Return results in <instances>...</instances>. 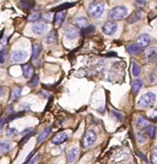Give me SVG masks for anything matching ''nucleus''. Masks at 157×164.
<instances>
[{"instance_id":"1","label":"nucleus","mask_w":157,"mask_h":164,"mask_svg":"<svg viewBox=\"0 0 157 164\" xmlns=\"http://www.w3.org/2000/svg\"><path fill=\"white\" fill-rule=\"evenodd\" d=\"M105 3L103 2H93L88 8V15L93 18H98L104 12Z\"/></svg>"},{"instance_id":"2","label":"nucleus","mask_w":157,"mask_h":164,"mask_svg":"<svg viewBox=\"0 0 157 164\" xmlns=\"http://www.w3.org/2000/svg\"><path fill=\"white\" fill-rule=\"evenodd\" d=\"M128 15V9L124 6H119L112 8L109 12V18L113 21H120Z\"/></svg>"},{"instance_id":"3","label":"nucleus","mask_w":157,"mask_h":164,"mask_svg":"<svg viewBox=\"0 0 157 164\" xmlns=\"http://www.w3.org/2000/svg\"><path fill=\"white\" fill-rule=\"evenodd\" d=\"M155 95L152 92H147L142 95L137 101V105L140 108H147L154 104Z\"/></svg>"},{"instance_id":"4","label":"nucleus","mask_w":157,"mask_h":164,"mask_svg":"<svg viewBox=\"0 0 157 164\" xmlns=\"http://www.w3.org/2000/svg\"><path fill=\"white\" fill-rule=\"evenodd\" d=\"M96 134L93 129H89L86 131L85 135L83 138V146L84 148H88L96 141Z\"/></svg>"},{"instance_id":"5","label":"nucleus","mask_w":157,"mask_h":164,"mask_svg":"<svg viewBox=\"0 0 157 164\" xmlns=\"http://www.w3.org/2000/svg\"><path fill=\"white\" fill-rule=\"evenodd\" d=\"M117 30V24L114 21H107L102 26V32L106 35H112Z\"/></svg>"},{"instance_id":"6","label":"nucleus","mask_w":157,"mask_h":164,"mask_svg":"<svg viewBox=\"0 0 157 164\" xmlns=\"http://www.w3.org/2000/svg\"><path fill=\"white\" fill-rule=\"evenodd\" d=\"M28 56V54L25 51H15L11 54V60L15 63H20L24 61Z\"/></svg>"},{"instance_id":"7","label":"nucleus","mask_w":157,"mask_h":164,"mask_svg":"<svg viewBox=\"0 0 157 164\" xmlns=\"http://www.w3.org/2000/svg\"><path fill=\"white\" fill-rule=\"evenodd\" d=\"M150 42H152V37L148 34H141L139 37L137 38V44L138 46H140L141 47L144 48L147 47L150 43Z\"/></svg>"},{"instance_id":"8","label":"nucleus","mask_w":157,"mask_h":164,"mask_svg":"<svg viewBox=\"0 0 157 164\" xmlns=\"http://www.w3.org/2000/svg\"><path fill=\"white\" fill-rule=\"evenodd\" d=\"M145 56L147 61H153L157 58V47H150L146 51L145 53Z\"/></svg>"},{"instance_id":"9","label":"nucleus","mask_w":157,"mask_h":164,"mask_svg":"<svg viewBox=\"0 0 157 164\" xmlns=\"http://www.w3.org/2000/svg\"><path fill=\"white\" fill-rule=\"evenodd\" d=\"M68 138V136L65 132H60L57 134L52 140V143L54 144H61L64 143Z\"/></svg>"},{"instance_id":"10","label":"nucleus","mask_w":157,"mask_h":164,"mask_svg":"<svg viewBox=\"0 0 157 164\" xmlns=\"http://www.w3.org/2000/svg\"><path fill=\"white\" fill-rule=\"evenodd\" d=\"M65 16H66L65 11H61L57 12V14L55 15V17H54V23H55V26L57 28L62 26V24L63 23L65 18Z\"/></svg>"},{"instance_id":"11","label":"nucleus","mask_w":157,"mask_h":164,"mask_svg":"<svg viewBox=\"0 0 157 164\" xmlns=\"http://www.w3.org/2000/svg\"><path fill=\"white\" fill-rule=\"evenodd\" d=\"M46 29H47V26H46V24L44 23V22L36 23V24H34V25L33 26V27H32L33 32L34 34H39L44 33Z\"/></svg>"},{"instance_id":"12","label":"nucleus","mask_w":157,"mask_h":164,"mask_svg":"<svg viewBox=\"0 0 157 164\" xmlns=\"http://www.w3.org/2000/svg\"><path fill=\"white\" fill-rule=\"evenodd\" d=\"M65 36L68 39H73L78 35V29L75 26H69L67 29H65Z\"/></svg>"},{"instance_id":"13","label":"nucleus","mask_w":157,"mask_h":164,"mask_svg":"<svg viewBox=\"0 0 157 164\" xmlns=\"http://www.w3.org/2000/svg\"><path fill=\"white\" fill-rule=\"evenodd\" d=\"M22 70H23V76L26 78H31L34 74V69L32 66L29 65H22Z\"/></svg>"},{"instance_id":"14","label":"nucleus","mask_w":157,"mask_h":164,"mask_svg":"<svg viewBox=\"0 0 157 164\" xmlns=\"http://www.w3.org/2000/svg\"><path fill=\"white\" fill-rule=\"evenodd\" d=\"M78 153V149L76 147H73L70 149H69V151L67 152V160L70 163L73 162L75 160Z\"/></svg>"},{"instance_id":"15","label":"nucleus","mask_w":157,"mask_h":164,"mask_svg":"<svg viewBox=\"0 0 157 164\" xmlns=\"http://www.w3.org/2000/svg\"><path fill=\"white\" fill-rule=\"evenodd\" d=\"M88 21L87 20V18L81 16V17H78L75 21V26L78 28H85L88 26Z\"/></svg>"},{"instance_id":"16","label":"nucleus","mask_w":157,"mask_h":164,"mask_svg":"<svg viewBox=\"0 0 157 164\" xmlns=\"http://www.w3.org/2000/svg\"><path fill=\"white\" fill-rule=\"evenodd\" d=\"M142 17V13L140 11H134L130 16L128 18V22L130 23V24H132V23H135L137 22V21H139L141 19Z\"/></svg>"},{"instance_id":"17","label":"nucleus","mask_w":157,"mask_h":164,"mask_svg":"<svg viewBox=\"0 0 157 164\" xmlns=\"http://www.w3.org/2000/svg\"><path fill=\"white\" fill-rule=\"evenodd\" d=\"M34 3H35L34 0H21L19 3V5L21 8L29 10V9H31L34 8Z\"/></svg>"},{"instance_id":"18","label":"nucleus","mask_w":157,"mask_h":164,"mask_svg":"<svg viewBox=\"0 0 157 164\" xmlns=\"http://www.w3.org/2000/svg\"><path fill=\"white\" fill-rule=\"evenodd\" d=\"M51 130H52L51 127H46V128L41 132V134H39V136L37 139V143L40 144L41 142H43L44 140L48 136V135L50 134Z\"/></svg>"},{"instance_id":"19","label":"nucleus","mask_w":157,"mask_h":164,"mask_svg":"<svg viewBox=\"0 0 157 164\" xmlns=\"http://www.w3.org/2000/svg\"><path fill=\"white\" fill-rule=\"evenodd\" d=\"M142 50H143V48L141 47L140 46H138L137 44H132V45H129L127 47V51H128L130 54L139 53Z\"/></svg>"},{"instance_id":"20","label":"nucleus","mask_w":157,"mask_h":164,"mask_svg":"<svg viewBox=\"0 0 157 164\" xmlns=\"http://www.w3.org/2000/svg\"><path fill=\"white\" fill-rule=\"evenodd\" d=\"M22 92V88L19 87H16L15 88L13 89L11 91V100H16L20 97V96L21 95Z\"/></svg>"},{"instance_id":"21","label":"nucleus","mask_w":157,"mask_h":164,"mask_svg":"<svg viewBox=\"0 0 157 164\" xmlns=\"http://www.w3.org/2000/svg\"><path fill=\"white\" fill-rule=\"evenodd\" d=\"M41 50H42L41 45L37 44V43L33 45V47H32V59L33 60H35L38 58V56H39V54L41 52Z\"/></svg>"},{"instance_id":"22","label":"nucleus","mask_w":157,"mask_h":164,"mask_svg":"<svg viewBox=\"0 0 157 164\" xmlns=\"http://www.w3.org/2000/svg\"><path fill=\"white\" fill-rule=\"evenodd\" d=\"M11 148V146L9 142H7V141L0 142V153L1 154L8 153V151H10Z\"/></svg>"},{"instance_id":"23","label":"nucleus","mask_w":157,"mask_h":164,"mask_svg":"<svg viewBox=\"0 0 157 164\" xmlns=\"http://www.w3.org/2000/svg\"><path fill=\"white\" fill-rule=\"evenodd\" d=\"M149 125V121L147 119H146L143 117H140L138 118L137 121V127H139V128H146V127H147Z\"/></svg>"},{"instance_id":"24","label":"nucleus","mask_w":157,"mask_h":164,"mask_svg":"<svg viewBox=\"0 0 157 164\" xmlns=\"http://www.w3.org/2000/svg\"><path fill=\"white\" fill-rule=\"evenodd\" d=\"M142 86V83L140 80H135L132 83V91L134 93H137L138 91L141 89Z\"/></svg>"},{"instance_id":"25","label":"nucleus","mask_w":157,"mask_h":164,"mask_svg":"<svg viewBox=\"0 0 157 164\" xmlns=\"http://www.w3.org/2000/svg\"><path fill=\"white\" fill-rule=\"evenodd\" d=\"M155 130H156L155 127L153 125L149 124L147 127H146V131L147 132V134L152 139H154L155 136Z\"/></svg>"},{"instance_id":"26","label":"nucleus","mask_w":157,"mask_h":164,"mask_svg":"<svg viewBox=\"0 0 157 164\" xmlns=\"http://www.w3.org/2000/svg\"><path fill=\"white\" fill-rule=\"evenodd\" d=\"M56 39H57L56 35L53 32L47 34L44 38V41L47 42V43H53V42H56Z\"/></svg>"},{"instance_id":"27","label":"nucleus","mask_w":157,"mask_h":164,"mask_svg":"<svg viewBox=\"0 0 157 164\" xmlns=\"http://www.w3.org/2000/svg\"><path fill=\"white\" fill-rule=\"evenodd\" d=\"M75 5V3H64L61 6H59L58 8H56L52 9V11H65V9L66 8H71L73 7V6Z\"/></svg>"},{"instance_id":"28","label":"nucleus","mask_w":157,"mask_h":164,"mask_svg":"<svg viewBox=\"0 0 157 164\" xmlns=\"http://www.w3.org/2000/svg\"><path fill=\"white\" fill-rule=\"evenodd\" d=\"M132 74H134V76H135V77H137L138 75L140 74V73H141L140 67L137 65V64L136 62H132Z\"/></svg>"},{"instance_id":"29","label":"nucleus","mask_w":157,"mask_h":164,"mask_svg":"<svg viewBox=\"0 0 157 164\" xmlns=\"http://www.w3.org/2000/svg\"><path fill=\"white\" fill-rule=\"evenodd\" d=\"M40 17H41V13H39V12H34V13H31V15L28 16L27 20L29 21H31V22H33V21H38Z\"/></svg>"},{"instance_id":"30","label":"nucleus","mask_w":157,"mask_h":164,"mask_svg":"<svg viewBox=\"0 0 157 164\" xmlns=\"http://www.w3.org/2000/svg\"><path fill=\"white\" fill-rule=\"evenodd\" d=\"M95 31V26L93 25H91V26H86L85 28H83V34H91V33H93Z\"/></svg>"},{"instance_id":"31","label":"nucleus","mask_w":157,"mask_h":164,"mask_svg":"<svg viewBox=\"0 0 157 164\" xmlns=\"http://www.w3.org/2000/svg\"><path fill=\"white\" fill-rule=\"evenodd\" d=\"M150 160L153 164H157V146L155 147L152 152V155H150Z\"/></svg>"},{"instance_id":"32","label":"nucleus","mask_w":157,"mask_h":164,"mask_svg":"<svg viewBox=\"0 0 157 164\" xmlns=\"http://www.w3.org/2000/svg\"><path fill=\"white\" fill-rule=\"evenodd\" d=\"M38 83H39V76L38 75H34L32 78H31V80L28 83V86L29 87H35L36 85H38Z\"/></svg>"},{"instance_id":"33","label":"nucleus","mask_w":157,"mask_h":164,"mask_svg":"<svg viewBox=\"0 0 157 164\" xmlns=\"http://www.w3.org/2000/svg\"><path fill=\"white\" fill-rule=\"evenodd\" d=\"M111 113H112L113 116L116 118L117 120H119V121H122L123 120V115L121 113H119L114 111V110H112L111 111Z\"/></svg>"},{"instance_id":"34","label":"nucleus","mask_w":157,"mask_h":164,"mask_svg":"<svg viewBox=\"0 0 157 164\" xmlns=\"http://www.w3.org/2000/svg\"><path fill=\"white\" fill-rule=\"evenodd\" d=\"M32 136V132H31L29 133V134H27V135H26L25 136H24L23 138H22V140L21 141V142H20V144H21V145H23L24 144H25L28 140L31 138V136Z\"/></svg>"},{"instance_id":"35","label":"nucleus","mask_w":157,"mask_h":164,"mask_svg":"<svg viewBox=\"0 0 157 164\" xmlns=\"http://www.w3.org/2000/svg\"><path fill=\"white\" fill-rule=\"evenodd\" d=\"M16 132V129H14V128H8L7 131H6V135L8 136H11L14 135Z\"/></svg>"},{"instance_id":"36","label":"nucleus","mask_w":157,"mask_h":164,"mask_svg":"<svg viewBox=\"0 0 157 164\" xmlns=\"http://www.w3.org/2000/svg\"><path fill=\"white\" fill-rule=\"evenodd\" d=\"M5 61V51H0V64H3Z\"/></svg>"},{"instance_id":"37","label":"nucleus","mask_w":157,"mask_h":164,"mask_svg":"<svg viewBox=\"0 0 157 164\" xmlns=\"http://www.w3.org/2000/svg\"><path fill=\"white\" fill-rule=\"evenodd\" d=\"M137 140L139 142L142 143V142H144L145 141H146V136H145V135L142 134V133H139L137 136Z\"/></svg>"},{"instance_id":"38","label":"nucleus","mask_w":157,"mask_h":164,"mask_svg":"<svg viewBox=\"0 0 157 164\" xmlns=\"http://www.w3.org/2000/svg\"><path fill=\"white\" fill-rule=\"evenodd\" d=\"M136 4L138 7L142 8L146 5V0H136Z\"/></svg>"},{"instance_id":"39","label":"nucleus","mask_w":157,"mask_h":164,"mask_svg":"<svg viewBox=\"0 0 157 164\" xmlns=\"http://www.w3.org/2000/svg\"><path fill=\"white\" fill-rule=\"evenodd\" d=\"M38 159H39V156H34V157H32L31 159L28 161V162H27L26 164H34V163H35V162L38 160Z\"/></svg>"},{"instance_id":"40","label":"nucleus","mask_w":157,"mask_h":164,"mask_svg":"<svg viewBox=\"0 0 157 164\" xmlns=\"http://www.w3.org/2000/svg\"><path fill=\"white\" fill-rule=\"evenodd\" d=\"M152 118H154L155 120H157V108H155L153 110V112L152 113Z\"/></svg>"},{"instance_id":"41","label":"nucleus","mask_w":157,"mask_h":164,"mask_svg":"<svg viewBox=\"0 0 157 164\" xmlns=\"http://www.w3.org/2000/svg\"><path fill=\"white\" fill-rule=\"evenodd\" d=\"M5 122H6V120L4 118H0V130L2 129V127H3Z\"/></svg>"},{"instance_id":"42","label":"nucleus","mask_w":157,"mask_h":164,"mask_svg":"<svg viewBox=\"0 0 157 164\" xmlns=\"http://www.w3.org/2000/svg\"><path fill=\"white\" fill-rule=\"evenodd\" d=\"M3 30H2L1 32H0V40H1L2 37H3Z\"/></svg>"},{"instance_id":"43","label":"nucleus","mask_w":157,"mask_h":164,"mask_svg":"<svg viewBox=\"0 0 157 164\" xmlns=\"http://www.w3.org/2000/svg\"><path fill=\"white\" fill-rule=\"evenodd\" d=\"M156 72H157V65H156Z\"/></svg>"},{"instance_id":"44","label":"nucleus","mask_w":157,"mask_h":164,"mask_svg":"<svg viewBox=\"0 0 157 164\" xmlns=\"http://www.w3.org/2000/svg\"><path fill=\"white\" fill-rule=\"evenodd\" d=\"M55 1H59V0H55Z\"/></svg>"}]
</instances>
